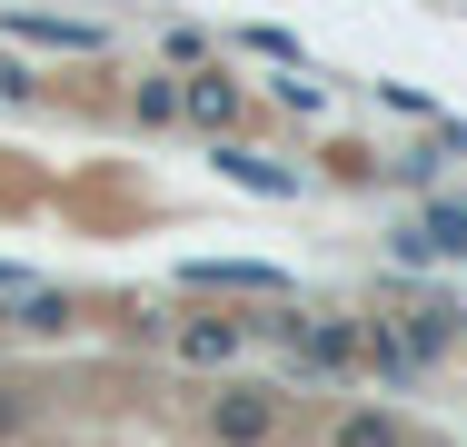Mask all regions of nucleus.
Wrapping results in <instances>:
<instances>
[{
	"label": "nucleus",
	"instance_id": "f257e3e1",
	"mask_svg": "<svg viewBox=\"0 0 467 447\" xmlns=\"http://www.w3.org/2000/svg\"><path fill=\"white\" fill-rule=\"evenodd\" d=\"M279 428H288L279 388H219V398H209V438L219 447H269Z\"/></svg>",
	"mask_w": 467,
	"mask_h": 447
},
{
	"label": "nucleus",
	"instance_id": "f03ea898",
	"mask_svg": "<svg viewBox=\"0 0 467 447\" xmlns=\"http://www.w3.org/2000/svg\"><path fill=\"white\" fill-rule=\"evenodd\" d=\"M288 358H298L308 378L358 368V318H288Z\"/></svg>",
	"mask_w": 467,
	"mask_h": 447
},
{
	"label": "nucleus",
	"instance_id": "7ed1b4c3",
	"mask_svg": "<svg viewBox=\"0 0 467 447\" xmlns=\"http://www.w3.org/2000/svg\"><path fill=\"white\" fill-rule=\"evenodd\" d=\"M180 109H189V120H209V130H229V120L249 109V89L229 80V70H199V80L180 89Z\"/></svg>",
	"mask_w": 467,
	"mask_h": 447
},
{
	"label": "nucleus",
	"instance_id": "20e7f679",
	"mask_svg": "<svg viewBox=\"0 0 467 447\" xmlns=\"http://www.w3.org/2000/svg\"><path fill=\"white\" fill-rule=\"evenodd\" d=\"M239 348H249V318H189L180 328V358H199V368H229Z\"/></svg>",
	"mask_w": 467,
	"mask_h": 447
},
{
	"label": "nucleus",
	"instance_id": "39448f33",
	"mask_svg": "<svg viewBox=\"0 0 467 447\" xmlns=\"http://www.w3.org/2000/svg\"><path fill=\"white\" fill-rule=\"evenodd\" d=\"M219 179H239V189H259V199H298V170L259 160V150H219Z\"/></svg>",
	"mask_w": 467,
	"mask_h": 447
},
{
	"label": "nucleus",
	"instance_id": "423d86ee",
	"mask_svg": "<svg viewBox=\"0 0 467 447\" xmlns=\"http://www.w3.org/2000/svg\"><path fill=\"white\" fill-rule=\"evenodd\" d=\"M328 447H408V428H398L388 408H348V418L328 428Z\"/></svg>",
	"mask_w": 467,
	"mask_h": 447
},
{
	"label": "nucleus",
	"instance_id": "0eeeda50",
	"mask_svg": "<svg viewBox=\"0 0 467 447\" xmlns=\"http://www.w3.org/2000/svg\"><path fill=\"white\" fill-rule=\"evenodd\" d=\"M189 278H199V288H288L279 268H259V259H199Z\"/></svg>",
	"mask_w": 467,
	"mask_h": 447
},
{
	"label": "nucleus",
	"instance_id": "6e6552de",
	"mask_svg": "<svg viewBox=\"0 0 467 447\" xmlns=\"http://www.w3.org/2000/svg\"><path fill=\"white\" fill-rule=\"evenodd\" d=\"M428 249L467 259V199H438V209H428Z\"/></svg>",
	"mask_w": 467,
	"mask_h": 447
},
{
	"label": "nucleus",
	"instance_id": "1a4fd4ad",
	"mask_svg": "<svg viewBox=\"0 0 467 447\" xmlns=\"http://www.w3.org/2000/svg\"><path fill=\"white\" fill-rule=\"evenodd\" d=\"M10 328H30V338H50V328H70V298H50V288H40V298H20V318H10Z\"/></svg>",
	"mask_w": 467,
	"mask_h": 447
},
{
	"label": "nucleus",
	"instance_id": "9d476101",
	"mask_svg": "<svg viewBox=\"0 0 467 447\" xmlns=\"http://www.w3.org/2000/svg\"><path fill=\"white\" fill-rule=\"evenodd\" d=\"M30 428H40V398H30V388H10V378H0V438H30Z\"/></svg>",
	"mask_w": 467,
	"mask_h": 447
},
{
	"label": "nucleus",
	"instance_id": "9b49d317",
	"mask_svg": "<svg viewBox=\"0 0 467 447\" xmlns=\"http://www.w3.org/2000/svg\"><path fill=\"white\" fill-rule=\"evenodd\" d=\"M140 120H180V89H170V80H140Z\"/></svg>",
	"mask_w": 467,
	"mask_h": 447
},
{
	"label": "nucleus",
	"instance_id": "f8f14e48",
	"mask_svg": "<svg viewBox=\"0 0 467 447\" xmlns=\"http://www.w3.org/2000/svg\"><path fill=\"white\" fill-rule=\"evenodd\" d=\"M0 89H30V70H10V60H0Z\"/></svg>",
	"mask_w": 467,
	"mask_h": 447
},
{
	"label": "nucleus",
	"instance_id": "ddd939ff",
	"mask_svg": "<svg viewBox=\"0 0 467 447\" xmlns=\"http://www.w3.org/2000/svg\"><path fill=\"white\" fill-rule=\"evenodd\" d=\"M0 288H10V268H0Z\"/></svg>",
	"mask_w": 467,
	"mask_h": 447
},
{
	"label": "nucleus",
	"instance_id": "4468645a",
	"mask_svg": "<svg viewBox=\"0 0 467 447\" xmlns=\"http://www.w3.org/2000/svg\"><path fill=\"white\" fill-rule=\"evenodd\" d=\"M458 318H467V308H458Z\"/></svg>",
	"mask_w": 467,
	"mask_h": 447
}]
</instances>
